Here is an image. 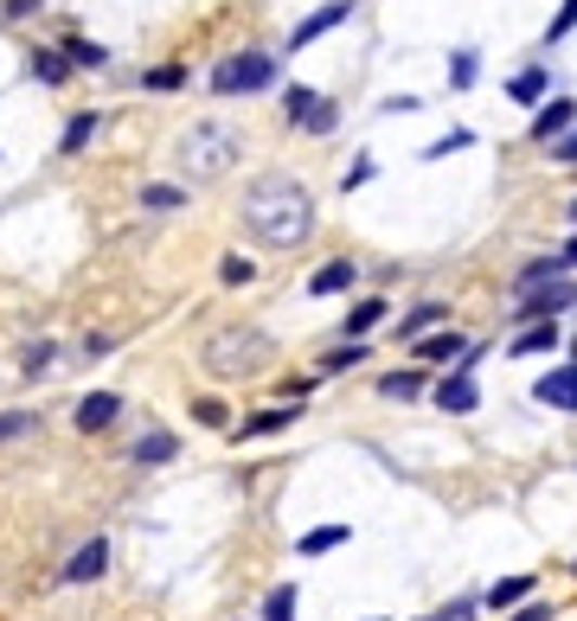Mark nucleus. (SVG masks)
Here are the masks:
<instances>
[{
	"instance_id": "nucleus-11",
	"label": "nucleus",
	"mask_w": 577,
	"mask_h": 621,
	"mask_svg": "<svg viewBox=\"0 0 577 621\" xmlns=\"http://www.w3.org/2000/svg\"><path fill=\"white\" fill-rule=\"evenodd\" d=\"M572 116H577L572 96H552V103H546V109L533 116V135H539V141H559L565 129H572Z\"/></svg>"
},
{
	"instance_id": "nucleus-40",
	"label": "nucleus",
	"mask_w": 577,
	"mask_h": 621,
	"mask_svg": "<svg viewBox=\"0 0 577 621\" xmlns=\"http://www.w3.org/2000/svg\"><path fill=\"white\" fill-rule=\"evenodd\" d=\"M469 616H475V603H449L443 616H424V621H469Z\"/></svg>"
},
{
	"instance_id": "nucleus-13",
	"label": "nucleus",
	"mask_w": 577,
	"mask_h": 621,
	"mask_svg": "<svg viewBox=\"0 0 577 621\" xmlns=\"http://www.w3.org/2000/svg\"><path fill=\"white\" fill-rule=\"evenodd\" d=\"M552 346H559V321H533L526 334H513L507 352H513V359H533V352H552Z\"/></svg>"
},
{
	"instance_id": "nucleus-37",
	"label": "nucleus",
	"mask_w": 577,
	"mask_h": 621,
	"mask_svg": "<svg viewBox=\"0 0 577 621\" xmlns=\"http://www.w3.org/2000/svg\"><path fill=\"white\" fill-rule=\"evenodd\" d=\"M302 129H315V135H328V129H334V103H315V116H308Z\"/></svg>"
},
{
	"instance_id": "nucleus-19",
	"label": "nucleus",
	"mask_w": 577,
	"mask_h": 621,
	"mask_svg": "<svg viewBox=\"0 0 577 621\" xmlns=\"http://www.w3.org/2000/svg\"><path fill=\"white\" fill-rule=\"evenodd\" d=\"M379 391H385V398H398V404H411V398L424 391V378H418V372H385V378H379Z\"/></svg>"
},
{
	"instance_id": "nucleus-16",
	"label": "nucleus",
	"mask_w": 577,
	"mask_h": 621,
	"mask_svg": "<svg viewBox=\"0 0 577 621\" xmlns=\"http://www.w3.org/2000/svg\"><path fill=\"white\" fill-rule=\"evenodd\" d=\"M354 276H360V270H354L347 257H334V263H321V270H315L308 288H315V295H341V288H354Z\"/></svg>"
},
{
	"instance_id": "nucleus-29",
	"label": "nucleus",
	"mask_w": 577,
	"mask_h": 621,
	"mask_svg": "<svg viewBox=\"0 0 577 621\" xmlns=\"http://www.w3.org/2000/svg\"><path fill=\"white\" fill-rule=\"evenodd\" d=\"M90 135H97V116H72V129H65V141H59V147H65V154H77Z\"/></svg>"
},
{
	"instance_id": "nucleus-21",
	"label": "nucleus",
	"mask_w": 577,
	"mask_h": 621,
	"mask_svg": "<svg viewBox=\"0 0 577 621\" xmlns=\"http://www.w3.org/2000/svg\"><path fill=\"white\" fill-rule=\"evenodd\" d=\"M565 270H572L565 257H546V263H526V270H520V295H526V288H539V282H552V276H565Z\"/></svg>"
},
{
	"instance_id": "nucleus-4",
	"label": "nucleus",
	"mask_w": 577,
	"mask_h": 621,
	"mask_svg": "<svg viewBox=\"0 0 577 621\" xmlns=\"http://www.w3.org/2000/svg\"><path fill=\"white\" fill-rule=\"evenodd\" d=\"M277 83V59L270 52H238L213 70V90L218 96H238V90H270Z\"/></svg>"
},
{
	"instance_id": "nucleus-12",
	"label": "nucleus",
	"mask_w": 577,
	"mask_h": 621,
	"mask_svg": "<svg viewBox=\"0 0 577 621\" xmlns=\"http://www.w3.org/2000/svg\"><path fill=\"white\" fill-rule=\"evenodd\" d=\"M295 416H302V411H288V404H277V411H257V416H244V423H238L231 436H238V442H251V436H277V429H288Z\"/></svg>"
},
{
	"instance_id": "nucleus-18",
	"label": "nucleus",
	"mask_w": 577,
	"mask_h": 621,
	"mask_svg": "<svg viewBox=\"0 0 577 621\" xmlns=\"http://www.w3.org/2000/svg\"><path fill=\"white\" fill-rule=\"evenodd\" d=\"M295 603H302L295 583H277V590L264 596V621H295Z\"/></svg>"
},
{
	"instance_id": "nucleus-35",
	"label": "nucleus",
	"mask_w": 577,
	"mask_h": 621,
	"mask_svg": "<svg viewBox=\"0 0 577 621\" xmlns=\"http://www.w3.org/2000/svg\"><path fill=\"white\" fill-rule=\"evenodd\" d=\"M218 276H225V282H231V288H238V282H251V276H257V270H251L244 257H225V263H218Z\"/></svg>"
},
{
	"instance_id": "nucleus-1",
	"label": "nucleus",
	"mask_w": 577,
	"mask_h": 621,
	"mask_svg": "<svg viewBox=\"0 0 577 621\" xmlns=\"http://www.w3.org/2000/svg\"><path fill=\"white\" fill-rule=\"evenodd\" d=\"M244 231H251L257 244H270V250L308 244V231H315V199H308V186L288 180V173L257 180V186L244 193Z\"/></svg>"
},
{
	"instance_id": "nucleus-44",
	"label": "nucleus",
	"mask_w": 577,
	"mask_h": 621,
	"mask_svg": "<svg viewBox=\"0 0 577 621\" xmlns=\"http://www.w3.org/2000/svg\"><path fill=\"white\" fill-rule=\"evenodd\" d=\"M572 218H577V206H572Z\"/></svg>"
},
{
	"instance_id": "nucleus-34",
	"label": "nucleus",
	"mask_w": 577,
	"mask_h": 621,
	"mask_svg": "<svg viewBox=\"0 0 577 621\" xmlns=\"http://www.w3.org/2000/svg\"><path fill=\"white\" fill-rule=\"evenodd\" d=\"M193 416H200L206 429H225V404H218V398H200V404H193Z\"/></svg>"
},
{
	"instance_id": "nucleus-25",
	"label": "nucleus",
	"mask_w": 577,
	"mask_h": 621,
	"mask_svg": "<svg viewBox=\"0 0 577 621\" xmlns=\"http://www.w3.org/2000/svg\"><path fill=\"white\" fill-rule=\"evenodd\" d=\"M546 96V70H520L513 77V103H539Z\"/></svg>"
},
{
	"instance_id": "nucleus-14",
	"label": "nucleus",
	"mask_w": 577,
	"mask_h": 621,
	"mask_svg": "<svg viewBox=\"0 0 577 621\" xmlns=\"http://www.w3.org/2000/svg\"><path fill=\"white\" fill-rule=\"evenodd\" d=\"M174 455H180L174 429H148L142 442H136V462H142V468H161V462H174Z\"/></svg>"
},
{
	"instance_id": "nucleus-3",
	"label": "nucleus",
	"mask_w": 577,
	"mask_h": 621,
	"mask_svg": "<svg viewBox=\"0 0 577 621\" xmlns=\"http://www.w3.org/2000/svg\"><path fill=\"white\" fill-rule=\"evenodd\" d=\"M270 365V334L264 327H218L206 340V372L213 378H257Z\"/></svg>"
},
{
	"instance_id": "nucleus-26",
	"label": "nucleus",
	"mask_w": 577,
	"mask_h": 621,
	"mask_svg": "<svg viewBox=\"0 0 577 621\" xmlns=\"http://www.w3.org/2000/svg\"><path fill=\"white\" fill-rule=\"evenodd\" d=\"M315 103H321V96H315V90H302V83H295V90H288V96H283L288 122H308V116H315Z\"/></svg>"
},
{
	"instance_id": "nucleus-7",
	"label": "nucleus",
	"mask_w": 577,
	"mask_h": 621,
	"mask_svg": "<svg viewBox=\"0 0 577 621\" xmlns=\"http://www.w3.org/2000/svg\"><path fill=\"white\" fill-rule=\"evenodd\" d=\"M341 20H354V0H328L321 13H308V20H302V26L288 33V52H302V46H315V39H321V33H334Z\"/></svg>"
},
{
	"instance_id": "nucleus-6",
	"label": "nucleus",
	"mask_w": 577,
	"mask_h": 621,
	"mask_svg": "<svg viewBox=\"0 0 577 621\" xmlns=\"http://www.w3.org/2000/svg\"><path fill=\"white\" fill-rule=\"evenodd\" d=\"M436 404H443L449 416H469L475 404H482V391H475V359H462V365L436 385Z\"/></svg>"
},
{
	"instance_id": "nucleus-10",
	"label": "nucleus",
	"mask_w": 577,
	"mask_h": 621,
	"mask_svg": "<svg viewBox=\"0 0 577 621\" xmlns=\"http://www.w3.org/2000/svg\"><path fill=\"white\" fill-rule=\"evenodd\" d=\"M103 564H110V545H103V539L77 545L72 564H65V583H90V577H103Z\"/></svg>"
},
{
	"instance_id": "nucleus-43",
	"label": "nucleus",
	"mask_w": 577,
	"mask_h": 621,
	"mask_svg": "<svg viewBox=\"0 0 577 621\" xmlns=\"http://www.w3.org/2000/svg\"><path fill=\"white\" fill-rule=\"evenodd\" d=\"M565 263H577V237H572V244H565Z\"/></svg>"
},
{
	"instance_id": "nucleus-8",
	"label": "nucleus",
	"mask_w": 577,
	"mask_h": 621,
	"mask_svg": "<svg viewBox=\"0 0 577 621\" xmlns=\"http://www.w3.org/2000/svg\"><path fill=\"white\" fill-rule=\"evenodd\" d=\"M533 398L552 404V411H577V359L572 365H559V372H546V378L533 385Z\"/></svg>"
},
{
	"instance_id": "nucleus-20",
	"label": "nucleus",
	"mask_w": 577,
	"mask_h": 621,
	"mask_svg": "<svg viewBox=\"0 0 577 621\" xmlns=\"http://www.w3.org/2000/svg\"><path fill=\"white\" fill-rule=\"evenodd\" d=\"M33 77H39V83H65V77H72V59H65V52H33Z\"/></svg>"
},
{
	"instance_id": "nucleus-28",
	"label": "nucleus",
	"mask_w": 577,
	"mask_h": 621,
	"mask_svg": "<svg viewBox=\"0 0 577 621\" xmlns=\"http://www.w3.org/2000/svg\"><path fill=\"white\" fill-rule=\"evenodd\" d=\"M65 59H72V65H110V52H103V46H90V39H72V46H65Z\"/></svg>"
},
{
	"instance_id": "nucleus-41",
	"label": "nucleus",
	"mask_w": 577,
	"mask_h": 621,
	"mask_svg": "<svg viewBox=\"0 0 577 621\" xmlns=\"http://www.w3.org/2000/svg\"><path fill=\"white\" fill-rule=\"evenodd\" d=\"M33 7H46V0H7V20H26Z\"/></svg>"
},
{
	"instance_id": "nucleus-42",
	"label": "nucleus",
	"mask_w": 577,
	"mask_h": 621,
	"mask_svg": "<svg viewBox=\"0 0 577 621\" xmlns=\"http://www.w3.org/2000/svg\"><path fill=\"white\" fill-rule=\"evenodd\" d=\"M513 621H552V609H546V603H533V609H520Z\"/></svg>"
},
{
	"instance_id": "nucleus-24",
	"label": "nucleus",
	"mask_w": 577,
	"mask_h": 621,
	"mask_svg": "<svg viewBox=\"0 0 577 621\" xmlns=\"http://www.w3.org/2000/svg\"><path fill=\"white\" fill-rule=\"evenodd\" d=\"M526 590H533L526 577H507V583H495V590H488V609H513V603H520Z\"/></svg>"
},
{
	"instance_id": "nucleus-39",
	"label": "nucleus",
	"mask_w": 577,
	"mask_h": 621,
	"mask_svg": "<svg viewBox=\"0 0 577 621\" xmlns=\"http://www.w3.org/2000/svg\"><path fill=\"white\" fill-rule=\"evenodd\" d=\"M552 154H559V160H577V129H565V135L552 141Z\"/></svg>"
},
{
	"instance_id": "nucleus-22",
	"label": "nucleus",
	"mask_w": 577,
	"mask_h": 621,
	"mask_svg": "<svg viewBox=\"0 0 577 621\" xmlns=\"http://www.w3.org/2000/svg\"><path fill=\"white\" fill-rule=\"evenodd\" d=\"M334 545H347V526H321V532H308V539H302V557H321V552H334Z\"/></svg>"
},
{
	"instance_id": "nucleus-36",
	"label": "nucleus",
	"mask_w": 577,
	"mask_h": 621,
	"mask_svg": "<svg viewBox=\"0 0 577 621\" xmlns=\"http://www.w3.org/2000/svg\"><path fill=\"white\" fill-rule=\"evenodd\" d=\"M577 26V0H565V7H559V20H552V26H546V39H565V33H572Z\"/></svg>"
},
{
	"instance_id": "nucleus-32",
	"label": "nucleus",
	"mask_w": 577,
	"mask_h": 621,
	"mask_svg": "<svg viewBox=\"0 0 577 621\" xmlns=\"http://www.w3.org/2000/svg\"><path fill=\"white\" fill-rule=\"evenodd\" d=\"M26 429H39V416L20 411V416H0V442H13V436H26Z\"/></svg>"
},
{
	"instance_id": "nucleus-2",
	"label": "nucleus",
	"mask_w": 577,
	"mask_h": 621,
	"mask_svg": "<svg viewBox=\"0 0 577 621\" xmlns=\"http://www.w3.org/2000/svg\"><path fill=\"white\" fill-rule=\"evenodd\" d=\"M238 154H244V135H238L231 122H193L187 135L174 141V160H180L187 180H218V173H231Z\"/></svg>"
},
{
	"instance_id": "nucleus-15",
	"label": "nucleus",
	"mask_w": 577,
	"mask_h": 621,
	"mask_svg": "<svg viewBox=\"0 0 577 621\" xmlns=\"http://www.w3.org/2000/svg\"><path fill=\"white\" fill-rule=\"evenodd\" d=\"M418 359H431V365H449V359H462V352H469V340H462V334H431V340H424V334H418Z\"/></svg>"
},
{
	"instance_id": "nucleus-27",
	"label": "nucleus",
	"mask_w": 577,
	"mask_h": 621,
	"mask_svg": "<svg viewBox=\"0 0 577 621\" xmlns=\"http://www.w3.org/2000/svg\"><path fill=\"white\" fill-rule=\"evenodd\" d=\"M20 359H26V378H39V372H52V359H59V346H52V340H39V346H26Z\"/></svg>"
},
{
	"instance_id": "nucleus-38",
	"label": "nucleus",
	"mask_w": 577,
	"mask_h": 621,
	"mask_svg": "<svg viewBox=\"0 0 577 621\" xmlns=\"http://www.w3.org/2000/svg\"><path fill=\"white\" fill-rule=\"evenodd\" d=\"M148 83H154V90H180V65H161V70H148Z\"/></svg>"
},
{
	"instance_id": "nucleus-9",
	"label": "nucleus",
	"mask_w": 577,
	"mask_h": 621,
	"mask_svg": "<svg viewBox=\"0 0 577 621\" xmlns=\"http://www.w3.org/2000/svg\"><path fill=\"white\" fill-rule=\"evenodd\" d=\"M116 411H123V398H116V391H90L72 416H77V429L90 436V429H110V423H116Z\"/></svg>"
},
{
	"instance_id": "nucleus-5",
	"label": "nucleus",
	"mask_w": 577,
	"mask_h": 621,
	"mask_svg": "<svg viewBox=\"0 0 577 621\" xmlns=\"http://www.w3.org/2000/svg\"><path fill=\"white\" fill-rule=\"evenodd\" d=\"M572 301H577V288L565 276H552V282H539V288H526V301H520L513 314H520V321H552V314L572 308Z\"/></svg>"
},
{
	"instance_id": "nucleus-31",
	"label": "nucleus",
	"mask_w": 577,
	"mask_h": 621,
	"mask_svg": "<svg viewBox=\"0 0 577 621\" xmlns=\"http://www.w3.org/2000/svg\"><path fill=\"white\" fill-rule=\"evenodd\" d=\"M469 141H475V135H469V129H449V135H443V141H431V147H424V160H443L449 147H469Z\"/></svg>"
},
{
	"instance_id": "nucleus-30",
	"label": "nucleus",
	"mask_w": 577,
	"mask_h": 621,
	"mask_svg": "<svg viewBox=\"0 0 577 621\" xmlns=\"http://www.w3.org/2000/svg\"><path fill=\"white\" fill-rule=\"evenodd\" d=\"M142 206L148 211H174L180 206V186H142Z\"/></svg>"
},
{
	"instance_id": "nucleus-23",
	"label": "nucleus",
	"mask_w": 577,
	"mask_h": 621,
	"mask_svg": "<svg viewBox=\"0 0 577 621\" xmlns=\"http://www.w3.org/2000/svg\"><path fill=\"white\" fill-rule=\"evenodd\" d=\"M379 321H385V301H360V308L347 314V340H360L366 327H379Z\"/></svg>"
},
{
	"instance_id": "nucleus-17",
	"label": "nucleus",
	"mask_w": 577,
	"mask_h": 621,
	"mask_svg": "<svg viewBox=\"0 0 577 621\" xmlns=\"http://www.w3.org/2000/svg\"><path fill=\"white\" fill-rule=\"evenodd\" d=\"M443 314H449V308H443V301H424V308H411V314H405V321H398V334H405V340H418V334H424V327H436V321H443Z\"/></svg>"
},
{
	"instance_id": "nucleus-33",
	"label": "nucleus",
	"mask_w": 577,
	"mask_h": 621,
	"mask_svg": "<svg viewBox=\"0 0 577 621\" xmlns=\"http://www.w3.org/2000/svg\"><path fill=\"white\" fill-rule=\"evenodd\" d=\"M449 83H456V90H469V83H475V52H456V65H449Z\"/></svg>"
}]
</instances>
